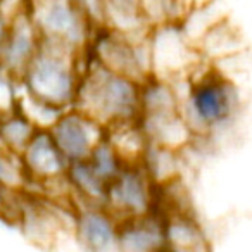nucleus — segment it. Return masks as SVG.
<instances>
[{
  "mask_svg": "<svg viewBox=\"0 0 252 252\" xmlns=\"http://www.w3.org/2000/svg\"><path fill=\"white\" fill-rule=\"evenodd\" d=\"M142 104V83L114 73L85 50L83 69L74 107L98 121L105 130L138 123Z\"/></svg>",
  "mask_w": 252,
  "mask_h": 252,
  "instance_id": "nucleus-2",
  "label": "nucleus"
},
{
  "mask_svg": "<svg viewBox=\"0 0 252 252\" xmlns=\"http://www.w3.org/2000/svg\"><path fill=\"white\" fill-rule=\"evenodd\" d=\"M83 61L85 52L42 40L38 52L19 78L21 94L59 114L74 107Z\"/></svg>",
  "mask_w": 252,
  "mask_h": 252,
  "instance_id": "nucleus-3",
  "label": "nucleus"
},
{
  "mask_svg": "<svg viewBox=\"0 0 252 252\" xmlns=\"http://www.w3.org/2000/svg\"><path fill=\"white\" fill-rule=\"evenodd\" d=\"M49 131L69 164L88 159L92 151L105 137L104 126L78 107L61 112L50 125Z\"/></svg>",
  "mask_w": 252,
  "mask_h": 252,
  "instance_id": "nucleus-6",
  "label": "nucleus"
},
{
  "mask_svg": "<svg viewBox=\"0 0 252 252\" xmlns=\"http://www.w3.org/2000/svg\"><path fill=\"white\" fill-rule=\"evenodd\" d=\"M85 18L88 19L92 26L100 28L105 25V9H104V0H74Z\"/></svg>",
  "mask_w": 252,
  "mask_h": 252,
  "instance_id": "nucleus-15",
  "label": "nucleus"
},
{
  "mask_svg": "<svg viewBox=\"0 0 252 252\" xmlns=\"http://www.w3.org/2000/svg\"><path fill=\"white\" fill-rule=\"evenodd\" d=\"M166 245L159 209L142 218L119 221L118 252H161Z\"/></svg>",
  "mask_w": 252,
  "mask_h": 252,
  "instance_id": "nucleus-10",
  "label": "nucleus"
},
{
  "mask_svg": "<svg viewBox=\"0 0 252 252\" xmlns=\"http://www.w3.org/2000/svg\"><path fill=\"white\" fill-rule=\"evenodd\" d=\"M105 25L128 35H147L152 30L144 0H104Z\"/></svg>",
  "mask_w": 252,
  "mask_h": 252,
  "instance_id": "nucleus-11",
  "label": "nucleus"
},
{
  "mask_svg": "<svg viewBox=\"0 0 252 252\" xmlns=\"http://www.w3.org/2000/svg\"><path fill=\"white\" fill-rule=\"evenodd\" d=\"M73 235L81 252H118L119 221L100 206H74Z\"/></svg>",
  "mask_w": 252,
  "mask_h": 252,
  "instance_id": "nucleus-8",
  "label": "nucleus"
},
{
  "mask_svg": "<svg viewBox=\"0 0 252 252\" xmlns=\"http://www.w3.org/2000/svg\"><path fill=\"white\" fill-rule=\"evenodd\" d=\"M36 130L38 126L35 121L19 105L11 111L0 112V138L12 154L21 156Z\"/></svg>",
  "mask_w": 252,
  "mask_h": 252,
  "instance_id": "nucleus-12",
  "label": "nucleus"
},
{
  "mask_svg": "<svg viewBox=\"0 0 252 252\" xmlns=\"http://www.w3.org/2000/svg\"><path fill=\"white\" fill-rule=\"evenodd\" d=\"M182 112L195 138H211L230 128L240 114L237 83L214 63H200L180 81Z\"/></svg>",
  "mask_w": 252,
  "mask_h": 252,
  "instance_id": "nucleus-1",
  "label": "nucleus"
},
{
  "mask_svg": "<svg viewBox=\"0 0 252 252\" xmlns=\"http://www.w3.org/2000/svg\"><path fill=\"white\" fill-rule=\"evenodd\" d=\"M149 33L128 35L107 26H100L92 33L87 54L107 69L142 83L152 74Z\"/></svg>",
  "mask_w": 252,
  "mask_h": 252,
  "instance_id": "nucleus-4",
  "label": "nucleus"
},
{
  "mask_svg": "<svg viewBox=\"0 0 252 252\" xmlns=\"http://www.w3.org/2000/svg\"><path fill=\"white\" fill-rule=\"evenodd\" d=\"M87 161H88V164L92 166V169H94L107 185L123 171V168L128 164V162L125 161V158L119 154L118 149L114 147V144L107 138V133L98 142L97 147L92 151V154L88 156Z\"/></svg>",
  "mask_w": 252,
  "mask_h": 252,
  "instance_id": "nucleus-13",
  "label": "nucleus"
},
{
  "mask_svg": "<svg viewBox=\"0 0 252 252\" xmlns=\"http://www.w3.org/2000/svg\"><path fill=\"white\" fill-rule=\"evenodd\" d=\"M26 185L25 171H23L19 156L12 154L0 138V189L18 190Z\"/></svg>",
  "mask_w": 252,
  "mask_h": 252,
  "instance_id": "nucleus-14",
  "label": "nucleus"
},
{
  "mask_svg": "<svg viewBox=\"0 0 252 252\" xmlns=\"http://www.w3.org/2000/svg\"><path fill=\"white\" fill-rule=\"evenodd\" d=\"M40 43H42V36L26 7L9 21L7 38L0 56V71L19 81L21 74L38 52Z\"/></svg>",
  "mask_w": 252,
  "mask_h": 252,
  "instance_id": "nucleus-9",
  "label": "nucleus"
},
{
  "mask_svg": "<svg viewBox=\"0 0 252 252\" xmlns=\"http://www.w3.org/2000/svg\"><path fill=\"white\" fill-rule=\"evenodd\" d=\"M159 202V187L144 166L126 164L109 183L105 209L118 221L133 220L154 213Z\"/></svg>",
  "mask_w": 252,
  "mask_h": 252,
  "instance_id": "nucleus-5",
  "label": "nucleus"
},
{
  "mask_svg": "<svg viewBox=\"0 0 252 252\" xmlns=\"http://www.w3.org/2000/svg\"><path fill=\"white\" fill-rule=\"evenodd\" d=\"M26 183L49 187L66 180L69 161L57 147L49 128H38L19 156Z\"/></svg>",
  "mask_w": 252,
  "mask_h": 252,
  "instance_id": "nucleus-7",
  "label": "nucleus"
},
{
  "mask_svg": "<svg viewBox=\"0 0 252 252\" xmlns=\"http://www.w3.org/2000/svg\"><path fill=\"white\" fill-rule=\"evenodd\" d=\"M7 32H9V21L0 16V56H2V50H4L5 38H7Z\"/></svg>",
  "mask_w": 252,
  "mask_h": 252,
  "instance_id": "nucleus-16",
  "label": "nucleus"
}]
</instances>
